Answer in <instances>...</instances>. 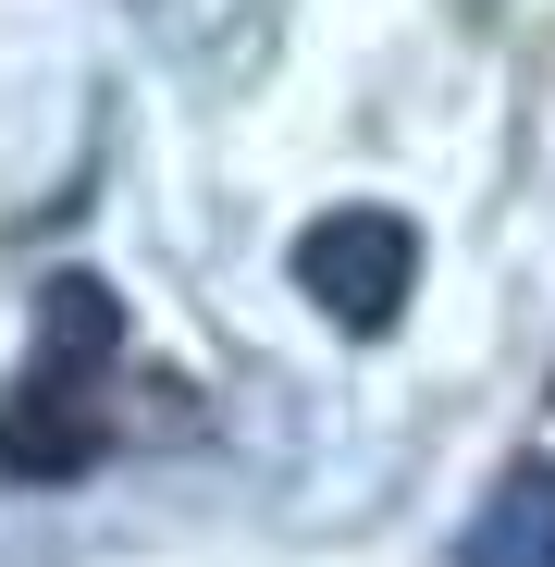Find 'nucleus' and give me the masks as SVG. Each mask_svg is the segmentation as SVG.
Segmentation results:
<instances>
[{"label":"nucleus","instance_id":"obj_1","mask_svg":"<svg viewBox=\"0 0 555 567\" xmlns=\"http://www.w3.org/2000/svg\"><path fill=\"white\" fill-rule=\"evenodd\" d=\"M112 346H124V297L100 271H50L25 383L0 395V482H74L100 456V358Z\"/></svg>","mask_w":555,"mask_h":567},{"label":"nucleus","instance_id":"obj_2","mask_svg":"<svg viewBox=\"0 0 555 567\" xmlns=\"http://www.w3.org/2000/svg\"><path fill=\"white\" fill-rule=\"evenodd\" d=\"M297 284L321 297L333 333H395L408 284H420V235H408L395 210H321V223L297 235Z\"/></svg>","mask_w":555,"mask_h":567},{"label":"nucleus","instance_id":"obj_3","mask_svg":"<svg viewBox=\"0 0 555 567\" xmlns=\"http://www.w3.org/2000/svg\"><path fill=\"white\" fill-rule=\"evenodd\" d=\"M456 567H555V456H543V468H506V482H494V506L470 518Z\"/></svg>","mask_w":555,"mask_h":567}]
</instances>
